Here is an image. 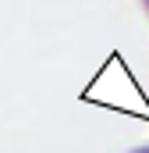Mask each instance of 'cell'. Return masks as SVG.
<instances>
[{
    "mask_svg": "<svg viewBox=\"0 0 149 153\" xmlns=\"http://www.w3.org/2000/svg\"><path fill=\"white\" fill-rule=\"evenodd\" d=\"M142 7H146V14H149V0H142Z\"/></svg>",
    "mask_w": 149,
    "mask_h": 153,
    "instance_id": "cell-2",
    "label": "cell"
},
{
    "mask_svg": "<svg viewBox=\"0 0 149 153\" xmlns=\"http://www.w3.org/2000/svg\"><path fill=\"white\" fill-rule=\"evenodd\" d=\"M131 153H149V143H146V146H139V150H131Z\"/></svg>",
    "mask_w": 149,
    "mask_h": 153,
    "instance_id": "cell-1",
    "label": "cell"
}]
</instances>
